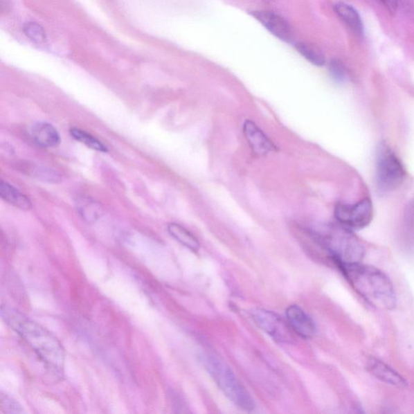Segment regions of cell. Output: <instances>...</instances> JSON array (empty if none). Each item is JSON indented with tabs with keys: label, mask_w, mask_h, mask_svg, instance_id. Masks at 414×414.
I'll list each match as a JSON object with an SVG mask.
<instances>
[{
	"label": "cell",
	"mask_w": 414,
	"mask_h": 414,
	"mask_svg": "<svg viewBox=\"0 0 414 414\" xmlns=\"http://www.w3.org/2000/svg\"><path fill=\"white\" fill-rule=\"evenodd\" d=\"M316 237L335 264L362 262L365 257L363 244L343 225L327 226Z\"/></svg>",
	"instance_id": "cell-3"
},
{
	"label": "cell",
	"mask_w": 414,
	"mask_h": 414,
	"mask_svg": "<svg viewBox=\"0 0 414 414\" xmlns=\"http://www.w3.org/2000/svg\"><path fill=\"white\" fill-rule=\"evenodd\" d=\"M356 291L370 305L393 310L397 306V294L386 273L362 262L335 264Z\"/></svg>",
	"instance_id": "cell-2"
},
{
	"label": "cell",
	"mask_w": 414,
	"mask_h": 414,
	"mask_svg": "<svg viewBox=\"0 0 414 414\" xmlns=\"http://www.w3.org/2000/svg\"><path fill=\"white\" fill-rule=\"evenodd\" d=\"M0 196H1L2 199L14 206L18 207V208L24 210L30 209L31 201L28 199V197L23 195L17 188L3 180L1 181V185H0Z\"/></svg>",
	"instance_id": "cell-15"
},
{
	"label": "cell",
	"mask_w": 414,
	"mask_h": 414,
	"mask_svg": "<svg viewBox=\"0 0 414 414\" xmlns=\"http://www.w3.org/2000/svg\"><path fill=\"white\" fill-rule=\"evenodd\" d=\"M31 141L38 147H55L59 146L61 137L54 126L46 123H37L30 129Z\"/></svg>",
	"instance_id": "cell-12"
},
{
	"label": "cell",
	"mask_w": 414,
	"mask_h": 414,
	"mask_svg": "<svg viewBox=\"0 0 414 414\" xmlns=\"http://www.w3.org/2000/svg\"><path fill=\"white\" fill-rule=\"evenodd\" d=\"M1 314L7 325L21 336L48 368L56 373L62 372L65 350L54 334L14 308L3 306Z\"/></svg>",
	"instance_id": "cell-1"
},
{
	"label": "cell",
	"mask_w": 414,
	"mask_h": 414,
	"mask_svg": "<svg viewBox=\"0 0 414 414\" xmlns=\"http://www.w3.org/2000/svg\"><path fill=\"white\" fill-rule=\"evenodd\" d=\"M377 184L381 192L396 190L406 179L401 161L386 143H380L377 150Z\"/></svg>",
	"instance_id": "cell-5"
},
{
	"label": "cell",
	"mask_w": 414,
	"mask_h": 414,
	"mask_svg": "<svg viewBox=\"0 0 414 414\" xmlns=\"http://www.w3.org/2000/svg\"><path fill=\"white\" fill-rule=\"evenodd\" d=\"M251 316L259 328L278 343H288L292 341L293 330L290 325L276 312L257 308L251 312Z\"/></svg>",
	"instance_id": "cell-7"
},
{
	"label": "cell",
	"mask_w": 414,
	"mask_h": 414,
	"mask_svg": "<svg viewBox=\"0 0 414 414\" xmlns=\"http://www.w3.org/2000/svg\"><path fill=\"white\" fill-rule=\"evenodd\" d=\"M201 361L207 372L231 402L245 411H253L254 399L228 365L217 356L209 353L202 354Z\"/></svg>",
	"instance_id": "cell-4"
},
{
	"label": "cell",
	"mask_w": 414,
	"mask_h": 414,
	"mask_svg": "<svg viewBox=\"0 0 414 414\" xmlns=\"http://www.w3.org/2000/svg\"><path fill=\"white\" fill-rule=\"evenodd\" d=\"M77 213L89 224L96 222L103 214V207L91 197H81L75 202Z\"/></svg>",
	"instance_id": "cell-13"
},
{
	"label": "cell",
	"mask_w": 414,
	"mask_h": 414,
	"mask_svg": "<svg viewBox=\"0 0 414 414\" xmlns=\"http://www.w3.org/2000/svg\"><path fill=\"white\" fill-rule=\"evenodd\" d=\"M24 33L30 40L37 43V44H42L46 41V31L39 24L35 22L27 23L24 26Z\"/></svg>",
	"instance_id": "cell-21"
},
{
	"label": "cell",
	"mask_w": 414,
	"mask_h": 414,
	"mask_svg": "<svg viewBox=\"0 0 414 414\" xmlns=\"http://www.w3.org/2000/svg\"><path fill=\"white\" fill-rule=\"evenodd\" d=\"M71 136L73 137L75 141L84 144L87 147L93 149L95 151L100 152H107L108 149L107 146L98 141V138L91 136V134L82 131V129L77 128H72L70 131Z\"/></svg>",
	"instance_id": "cell-18"
},
{
	"label": "cell",
	"mask_w": 414,
	"mask_h": 414,
	"mask_svg": "<svg viewBox=\"0 0 414 414\" xmlns=\"http://www.w3.org/2000/svg\"><path fill=\"white\" fill-rule=\"evenodd\" d=\"M286 318L293 332L305 339L314 338L316 326L314 320L300 307L291 305L287 307Z\"/></svg>",
	"instance_id": "cell-9"
},
{
	"label": "cell",
	"mask_w": 414,
	"mask_h": 414,
	"mask_svg": "<svg viewBox=\"0 0 414 414\" xmlns=\"http://www.w3.org/2000/svg\"><path fill=\"white\" fill-rule=\"evenodd\" d=\"M251 15L279 39L284 42L291 41L292 30L285 19L269 11L253 12Z\"/></svg>",
	"instance_id": "cell-11"
},
{
	"label": "cell",
	"mask_w": 414,
	"mask_h": 414,
	"mask_svg": "<svg viewBox=\"0 0 414 414\" xmlns=\"http://www.w3.org/2000/svg\"><path fill=\"white\" fill-rule=\"evenodd\" d=\"M384 6L392 13L396 12L397 9V0H381Z\"/></svg>",
	"instance_id": "cell-24"
},
{
	"label": "cell",
	"mask_w": 414,
	"mask_h": 414,
	"mask_svg": "<svg viewBox=\"0 0 414 414\" xmlns=\"http://www.w3.org/2000/svg\"><path fill=\"white\" fill-rule=\"evenodd\" d=\"M0 408H1L4 413L7 414L25 413L21 404L15 399L12 397L10 395L3 393H1V396H0Z\"/></svg>",
	"instance_id": "cell-22"
},
{
	"label": "cell",
	"mask_w": 414,
	"mask_h": 414,
	"mask_svg": "<svg viewBox=\"0 0 414 414\" xmlns=\"http://www.w3.org/2000/svg\"><path fill=\"white\" fill-rule=\"evenodd\" d=\"M296 48L298 52L311 64L317 66L325 65V57L319 48L306 42L297 43Z\"/></svg>",
	"instance_id": "cell-17"
},
{
	"label": "cell",
	"mask_w": 414,
	"mask_h": 414,
	"mask_svg": "<svg viewBox=\"0 0 414 414\" xmlns=\"http://www.w3.org/2000/svg\"><path fill=\"white\" fill-rule=\"evenodd\" d=\"M243 132L249 145L257 155L267 156L276 151V147L271 138L252 120H246L244 123Z\"/></svg>",
	"instance_id": "cell-8"
},
{
	"label": "cell",
	"mask_w": 414,
	"mask_h": 414,
	"mask_svg": "<svg viewBox=\"0 0 414 414\" xmlns=\"http://www.w3.org/2000/svg\"><path fill=\"white\" fill-rule=\"evenodd\" d=\"M403 235L408 244H414V197L408 202L404 210Z\"/></svg>",
	"instance_id": "cell-19"
},
{
	"label": "cell",
	"mask_w": 414,
	"mask_h": 414,
	"mask_svg": "<svg viewBox=\"0 0 414 414\" xmlns=\"http://www.w3.org/2000/svg\"><path fill=\"white\" fill-rule=\"evenodd\" d=\"M339 224L350 230H361L372 222L374 210L372 201L364 199L353 205L339 204L335 207Z\"/></svg>",
	"instance_id": "cell-6"
},
{
	"label": "cell",
	"mask_w": 414,
	"mask_h": 414,
	"mask_svg": "<svg viewBox=\"0 0 414 414\" xmlns=\"http://www.w3.org/2000/svg\"><path fill=\"white\" fill-rule=\"evenodd\" d=\"M334 10L345 25L350 28L358 35L363 33V26L359 14L355 9L348 3H339L334 6Z\"/></svg>",
	"instance_id": "cell-14"
},
{
	"label": "cell",
	"mask_w": 414,
	"mask_h": 414,
	"mask_svg": "<svg viewBox=\"0 0 414 414\" xmlns=\"http://www.w3.org/2000/svg\"><path fill=\"white\" fill-rule=\"evenodd\" d=\"M366 368H367L369 373L372 374L379 381L398 388L407 387L406 379L401 374H399L396 370H394L381 360L374 357L368 358L367 363H366Z\"/></svg>",
	"instance_id": "cell-10"
},
{
	"label": "cell",
	"mask_w": 414,
	"mask_h": 414,
	"mask_svg": "<svg viewBox=\"0 0 414 414\" xmlns=\"http://www.w3.org/2000/svg\"><path fill=\"white\" fill-rule=\"evenodd\" d=\"M26 172L45 182L60 183L62 180L60 173L50 168L32 166Z\"/></svg>",
	"instance_id": "cell-20"
},
{
	"label": "cell",
	"mask_w": 414,
	"mask_h": 414,
	"mask_svg": "<svg viewBox=\"0 0 414 414\" xmlns=\"http://www.w3.org/2000/svg\"><path fill=\"white\" fill-rule=\"evenodd\" d=\"M168 232L173 239L181 244L183 246L191 250L192 252L197 253L199 251L200 243L199 240L182 225L171 223L168 226Z\"/></svg>",
	"instance_id": "cell-16"
},
{
	"label": "cell",
	"mask_w": 414,
	"mask_h": 414,
	"mask_svg": "<svg viewBox=\"0 0 414 414\" xmlns=\"http://www.w3.org/2000/svg\"><path fill=\"white\" fill-rule=\"evenodd\" d=\"M330 72L336 82L338 83H343L346 80V70L343 62L338 60H334L330 64Z\"/></svg>",
	"instance_id": "cell-23"
}]
</instances>
